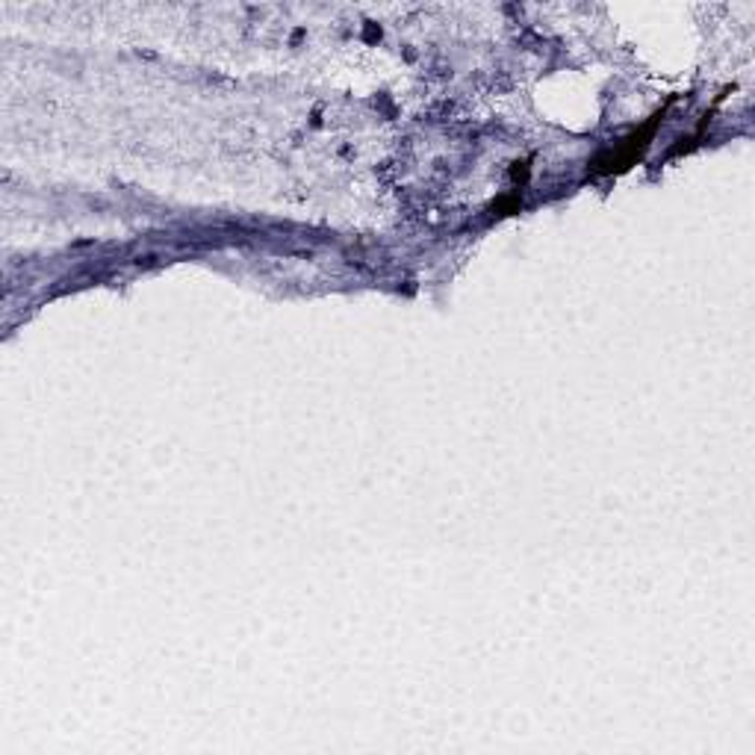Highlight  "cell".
Segmentation results:
<instances>
[{
    "mask_svg": "<svg viewBox=\"0 0 755 755\" xmlns=\"http://www.w3.org/2000/svg\"><path fill=\"white\" fill-rule=\"evenodd\" d=\"M661 119H664V110L658 112V116H652V121L646 124V128H640L635 133V136H628L623 145L616 151H608L606 157H599L597 163H594V171L597 175H614V171H626L632 163H635L640 154H644L646 148H649V140H652V133H656V128L661 124Z\"/></svg>",
    "mask_w": 755,
    "mask_h": 755,
    "instance_id": "obj_1",
    "label": "cell"
}]
</instances>
